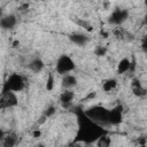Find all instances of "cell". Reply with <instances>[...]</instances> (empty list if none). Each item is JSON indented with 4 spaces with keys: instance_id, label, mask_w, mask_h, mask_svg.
<instances>
[{
    "instance_id": "cell-1",
    "label": "cell",
    "mask_w": 147,
    "mask_h": 147,
    "mask_svg": "<svg viewBox=\"0 0 147 147\" xmlns=\"http://www.w3.org/2000/svg\"><path fill=\"white\" fill-rule=\"evenodd\" d=\"M88 122L83 124L80 131H79V139L85 141V142H92V141H96L102 134V127L93 122H91L90 119H87Z\"/></svg>"
},
{
    "instance_id": "cell-2",
    "label": "cell",
    "mask_w": 147,
    "mask_h": 147,
    "mask_svg": "<svg viewBox=\"0 0 147 147\" xmlns=\"http://www.w3.org/2000/svg\"><path fill=\"white\" fill-rule=\"evenodd\" d=\"M85 116L87 119H90L91 122L102 126L108 123V114L109 110L102 106H93L91 108H88L87 110H85Z\"/></svg>"
},
{
    "instance_id": "cell-3",
    "label": "cell",
    "mask_w": 147,
    "mask_h": 147,
    "mask_svg": "<svg viewBox=\"0 0 147 147\" xmlns=\"http://www.w3.org/2000/svg\"><path fill=\"white\" fill-rule=\"evenodd\" d=\"M24 88V79L18 74H13L8 77L7 82L3 85L2 92H20Z\"/></svg>"
},
{
    "instance_id": "cell-4",
    "label": "cell",
    "mask_w": 147,
    "mask_h": 147,
    "mask_svg": "<svg viewBox=\"0 0 147 147\" xmlns=\"http://www.w3.org/2000/svg\"><path fill=\"white\" fill-rule=\"evenodd\" d=\"M75 69V62L69 55H62L56 62V71L61 75H68Z\"/></svg>"
},
{
    "instance_id": "cell-5",
    "label": "cell",
    "mask_w": 147,
    "mask_h": 147,
    "mask_svg": "<svg viewBox=\"0 0 147 147\" xmlns=\"http://www.w3.org/2000/svg\"><path fill=\"white\" fill-rule=\"evenodd\" d=\"M18 103L17 96L14 92H2L0 96V108H9L14 107Z\"/></svg>"
},
{
    "instance_id": "cell-6",
    "label": "cell",
    "mask_w": 147,
    "mask_h": 147,
    "mask_svg": "<svg viewBox=\"0 0 147 147\" xmlns=\"http://www.w3.org/2000/svg\"><path fill=\"white\" fill-rule=\"evenodd\" d=\"M127 16H129V13H127L126 9H118L117 8V9H115L111 13V15L109 17V22L111 24L119 25V24H122L127 18Z\"/></svg>"
},
{
    "instance_id": "cell-7",
    "label": "cell",
    "mask_w": 147,
    "mask_h": 147,
    "mask_svg": "<svg viewBox=\"0 0 147 147\" xmlns=\"http://www.w3.org/2000/svg\"><path fill=\"white\" fill-rule=\"evenodd\" d=\"M122 118H123V113H122L121 106H117L114 109L109 110V114H108V123L109 124H113V125L119 124L122 122Z\"/></svg>"
},
{
    "instance_id": "cell-8",
    "label": "cell",
    "mask_w": 147,
    "mask_h": 147,
    "mask_svg": "<svg viewBox=\"0 0 147 147\" xmlns=\"http://www.w3.org/2000/svg\"><path fill=\"white\" fill-rule=\"evenodd\" d=\"M74 98H75V94L71 90H64L60 95V102L64 108H68L72 103Z\"/></svg>"
},
{
    "instance_id": "cell-9",
    "label": "cell",
    "mask_w": 147,
    "mask_h": 147,
    "mask_svg": "<svg viewBox=\"0 0 147 147\" xmlns=\"http://www.w3.org/2000/svg\"><path fill=\"white\" fill-rule=\"evenodd\" d=\"M69 38H70V40H71L74 44H76V45H78V46H84V45H86V44L88 42V40H90V38H88L87 34L79 33V32H76V33L70 34Z\"/></svg>"
},
{
    "instance_id": "cell-10",
    "label": "cell",
    "mask_w": 147,
    "mask_h": 147,
    "mask_svg": "<svg viewBox=\"0 0 147 147\" xmlns=\"http://www.w3.org/2000/svg\"><path fill=\"white\" fill-rule=\"evenodd\" d=\"M16 17L14 15H8V16H5L0 20V26L5 30H8V29H13L15 25H16Z\"/></svg>"
},
{
    "instance_id": "cell-11",
    "label": "cell",
    "mask_w": 147,
    "mask_h": 147,
    "mask_svg": "<svg viewBox=\"0 0 147 147\" xmlns=\"http://www.w3.org/2000/svg\"><path fill=\"white\" fill-rule=\"evenodd\" d=\"M17 136L15 133H7L3 136V139H2V146L3 147H15L16 144H17Z\"/></svg>"
},
{
    "instance_id": "cell-12",
    "label": "cell",
    "mask_w": 147,
    "mask_h": 147,
    "mask_svg": "<svg viewBox=\"0 0 147 147\" xmlns=\"http://www.w3.org/2000/svg\"><path fill=\"white\" fill-rule=\"evenodd\" d=\"M76 85H77V78L74 75H70V74L64 75L62 79V86L64 87V90H70Z\"/></svg>"
},
{
    "instance_id": "cell-13",
    "label": "cell",
    "mask_w": 147,
    "mask_h": 147,
    "mask_svg": "<svg viewBox=\"0 0 147 147\" xmlns=\"http://www.w3.org/2000/svg\"><path fill=\"white\" fill-rule=\"evenodd\" d=\"M131 69V61L126 57L122 59L117 64V72L118 74H125Z\"/></svg>"
},
{
    "instance_id": "cell-14",
    "label": "cell",
    "mask_w": 147,
    "mask_h": 147,
    "mask_svg": "<svg viewBox=\"0 0 147 147\" xmlns=\"http://www.w3.org/2000/svg\"><path fill=\"white\" fill-rule=\"evenodd\" d=\"M29 68H30V70L32 71V72H39V71H41L42 70V68H44V62L40 60V59H38V57H36V59H33L30 63H29Z\"/></svg>"
},
{
    "instance_id": "cell-15",
    "label": "cell",
    "mask_w": 147,
    "mask_h": 147,
    "mask_svg": "<svg viewBox=\"0 0 147 147\" xmlns=\"http://www.w3.org/2000/svg\"><path fill=\"white\" fill-rule=\"evenodd\" d=\"M132 91H133L134 95H138V96H142V95H145V93H146L145 88L142 87V85L140 84V82L137 80V79H134V80L132 82Z\"/></svg>"
},
{
    "instance_id": "cell-16",
    "label": "cell",
    "mask_w": 147,
    "mask_h": 147,
    "mask_svg": "<svg viewBox=\"0 0 147 147\" xmlns=\"http://www.w3.org/2000/svg\"><path fill=\"white\" fill-rule=\"evenodd\" d=\"M116 86H117V80L114 79V78L107 79V80H105L103 84H102V88H103V91H106V92H110V91L115 90Z\"/></svg>"
},
{
    "instance_id": "cell-17",
    "label": "cell",
    "mask_w": 147,
    "mask_h": 147,
    "mask_svg": "<svg viewBox=\"0 0 147 147\" xmlns=\"http://www.w3.org/2000/svg\"><path fill=\"white\" fill-rule=\"evenodd\" d=\"M110 138L106 134H102L98 140H96V146L98 147H110Z\"/></svg>"
},
{
    "instance_id": "cell-18",
    "label": "cell",
    "mask_w": 147,
    "mask_h": 147,
    "mask_svg": "<svg viewBox=\"0 0 147 147\" xmlns=\"http://www.w3.org/2000/svg\"><path fill=\"white\" fill-rule=\"evenodd\" d=\"M53 87H54V77L52 75H49L47 78V82H46V90L52 91Z\"/></svg>"
},
{
    "instance_id": "cell-19",
    "label": "cell",
    "mask_w": 147,
    "mask_h": 147,
    "mask_svg": "<svg viewBox=\"0 0 147 147\" xmlns=\"http://www.w3.org/2000/svg\"><path fill=\"white\" fill-rule=\"evenodd\" d=\"M106 53H107V48L103 46H98L95 49V54L98 56H103V55H106Z\"/></svg>"
},
{
    "instance_id": "cell-20",
    "label": "cell",
    "mask_w": 147,
    "mask_h": 147,
    "mask_svg": "<svg viewBox=\"0 0 147 147\" xmlns=\"http://www.w3.org/2000/svg\"><path fill=\"white\" fill-rule=\"evenodd\" d=\"M54 113H55V108H54V107H49V108L45 111V117H48V116L53 115Z\"/></svg>"
},
{
    "instance_id": "cell-21",
    "label": "cell",
    "mask_w": 147,
    "mask_h": 147,
    "mask_svg": "<svg viewBox=\"0 0 147 147\" xmlns=\"http://www.w3.org/2000/svg\"><path fill=\"white\" fill-rule=\"evenodd\" d=\"M32 136H33V138H39V137L41 136V132H40L39 130H36V131H33Z\"/></svg>"
},
{
    "instance_id": "cell-22",
    "label": "cell",
    "mask_w": 147,
    "mask_h": 147,
    "mask_svg": "<svg viewBox=\"0 0 147 147\" xmlns=\"http://www.w3.org/2000/svg\"><path fill=\"white\" fill-rule=\"evenodd\" d=\"M18 45H20V41H18V40H15V41L13 42V47H17Z\"/></svg>"
},
{
    "instance_id": "cell-23",
    "label": "cell",
    "mask_w": 147,
    "mask_h": 147,
    "mask_svg": "<svg viewBox=\"0 0 147 147\" xmlns=\"http://www.w3.org/2000/svg\"><path fill=\"white\" fill-rule=\"evenodd\" d=\"M3 136H5V133L0 130V141H2V139H3Z\"/></svg>"
},
{
    "instance_id": "cell-24",
    "label": "cell",
    "mask_w": 147,
    "mask_h": 147,
    "mask_svg": "<svg viewBox=\"0 0 147 147\" xmlns=\"http://www.w3.org/2000/svg\"><path fill=\"white\" fill-rule=\"evenodd\" d=\"M139 147H146V145H139Z\"/></svg>"
}]
</instances>
